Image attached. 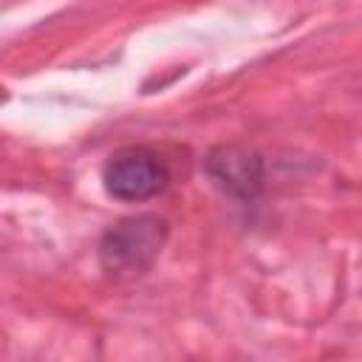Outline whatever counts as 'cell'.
<instances>
[{
    "label": "cell",
    "mask_w": 362,
    "mask_h": 362,
    "mask_svg": "<svg viewBox=\"0 0 362 362\" xmlns=\"http://www.w3.org/2000/svg\"><path fill=\"white\" fill-rule=\"evenodd\" d=\"M167 240V223L156 215L124 218L99 240V263L113 277H133L150 269Z\"/></svg>",
    "instance_id": "obj_1"
},
{
    "label": "cell",
    "mask_w": 362,
    "mask_h": 362,
    "mask_svg": "<svg viewBox=\"0 0 362 362\" xmlns=\"http://www.w3.org/2000/svg\"><path fill=\"white\" fill-rule=\"evenodd\" d=\"M102 181L107 195L119 201H147L167 187L170 173H167V164L153 150L124 147L105 161Z\"/></svg>",
    "instance_id": "obj_2"
},
{
    "label": "cell",
    "mask_w": 362,
    "mask_h": 362,
    "mask_svg": "<svg viewBox=\"0 0 362 362\" xmlns=\"http://www.w3.org/2000/svg\"><path fill=\"white\" fill-rule=\"evenodd\" d=\"M204 173L209 181L229 198L235 201H255L260 187H263V161L255 150L240 147V144H223L215 147L206 161Z\"/></svg>",
    "instance_id": "obj_3"
}]
</instances>
